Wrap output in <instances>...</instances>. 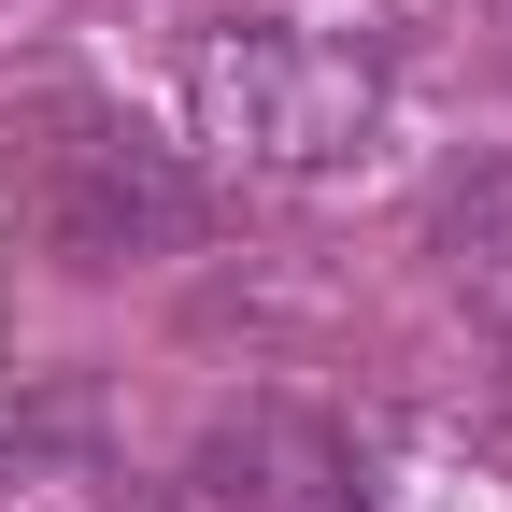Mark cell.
<instances>
[{
    "label": "cell",
    "instance_id": "4",
    "mask_svg": "<svg viewBox=\"0 0 512 512\" xmlns=\"http://www.w3.org/2000/svg\"><path fill=\"white\" fill-rule=\"evenodd\" d=\"M498 72H512V0H498Z\"/></svg>",
    "mask_w": 512,
    "mask_h": 512
},
{
    "label": "cell",
    "instance_id": "3",
    "mask_svg": "<svg viewBox=\"0 0 512 512\" xmlns=\"http://www.w3.org/2000/svg\"><path fill=\"white\" fill-rule=\"evenodd\" d=\"M427 242H441V271H456V299L512 342V157H484V171H456V185H441Z\"/></svg>",
    "mask_w": 512,
    "mask_h": 512
},
{
    "label": "cell",
    "instance_id": "2",
    "mask_svg": "<svg viewBox=\"0 0 512 512\" xmlns=\"http://www.w3.org/2000/svg\"><path fill=\"white\" fill-rule=\"evenodd\" d=\"M15 200H29V242L57 256V271H143V256L200 242L185 157L143 143L128 114H43L29 157H15Z\"/></svg>",
    "mask_w": 512,
    "mask_h": 512
},
{
    "label": "cell",
    "instance_id": "1",
    "mask_svg": "<svg viewBox=\"0 0 512 512\" xmlns=\"http://www.w3.org/2000/svg\"><path fill=\"white\" fill-rule=\"evenodd\" d=\"M185 100H200V143H228L242 171H342L384 128V29L356 0H256L200 29Z\"/></svg>",
    "mask_w": 512,
    "mask_h": 512
}]
</instances>
